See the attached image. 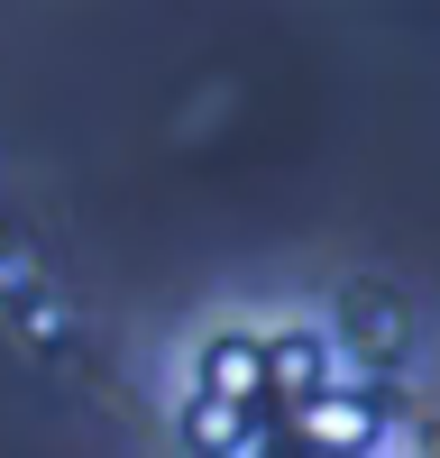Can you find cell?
Returning <instances> with one entry per match:
<instances>
[{
  "label": "cell",
  "instance_id": "3957f363",
  "mask_svg": "<svg viewBox=\"0 0 440 458\" xmlns=\"http://www.w3.org/2000/svg\"><path fill=\"white\" fill-rule=\"evenodd\" d=\"M267 367H275V386L321 394V339H267Z\"/></svg>",
  "mask_w": 440,
  "mask_h": 458
},
{
  "label": "cell",
  "instance_id": "6da1fadb",
  "mask_svg": "<svg viewBox=\"0 0 440 458\" xmlns=\"http://www.w3.org/2000/svg\"><path fill=\"white\" fill-rule=\"evenodd\" d=\"M267 386H275V367H267V339H211V349H202V394L257 403Z\"/></svg>",
  "mask_w": 440,
  "mask_h": 458
},
{
  "label": "cell",
  "instance_id": "7a4b0ae2",
  "mask_svg": "<svg viewBox=\"0 0 440 458\" xmlns=\"http://www.w3.org/2000/svg\"><path fill=\"white\" fill-rule=\"evenodd\" d=\"M239 422H248V403H230V394H202L193 412H183V431H193L202 449H248V440H239Z\"/></svg>",
  "mask_w": 440,
  "mask_h": 458
}]
</instances>
